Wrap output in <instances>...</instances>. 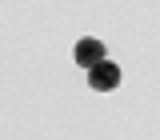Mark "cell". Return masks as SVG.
I'll use <instances>...</instances> for the list:
<instances>
[{
	"label": "cell",
	"instance_id": "cell-2",
	"mask_svg": "<svg viewBox=\"0 0 160 140\" xmlns=\"http://www.w3.org/2000/svg\"><path fill=\"white\" fill-rule=\"evenodd\" d=\"M72 56H76L80 68H92V64H100V60H104V44H100L96 36H84L76 48H72Z\"/></svg>",
	"mask_w": 160,
	"mask_h": 140
},
{
	"label": "cell",
	"instance_id": "cell-1",
	"mask_svg": "<svg viewBox=\"0 0 160 140\" xmlns=\"http://www.w3.org/2000/svg\"><path fill=\"white\" fill-rule=\"evenodd\" d=\"M116 84H120V68H116L108 56L88 68V88H92V92H112Z\"/></svg>",
	"mask_w": 160,
	"mask_h": 140
}]
</instances>
